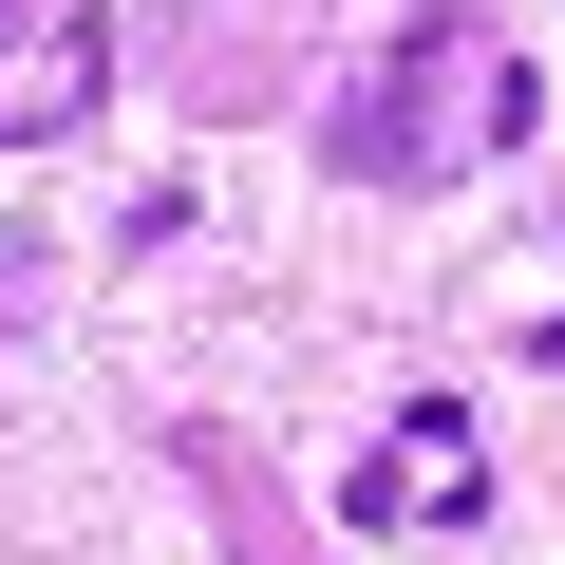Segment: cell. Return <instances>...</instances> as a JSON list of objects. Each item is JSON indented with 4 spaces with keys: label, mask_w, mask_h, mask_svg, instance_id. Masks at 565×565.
<instances>
[{
    "label": "cell",
    "mask_w": 565,
    "mask_h": 565,
    "mask_svg": "<svg viewBox=\"0 0 565 565\" xmlns=\"http://www.w3.org/2000/svg\"><path fill=\"white\" fill-rule=\"evenodd\" d=\"M527 114H546V95H527V57H509L490 20H415V39L321 114V170H340V189H452L471 151H527Z\"/></svg>",
    "instance_id": "cell-1"
},
{
    "label": "cell",
    "mask_w": 565,
    "mask_h": 565,
    "mask_svg": "<svg viewBox=\"0 0 565 565\" xmlns=\"http://www.w3.org/2000/svg\"><path fill=\"white\" fill-rule=\"evenodd\" d=\"M340 527H490V452H471V396H396V434L340 471Z\"/></svg>",
    "instance_id": "cell-2"
},
{
    "label": "cell",
    "mask_w": 565,
    "mask_h": 565,
    "mask_svg": "<svg viewBox=\"0 0 565 565\" xmlns=\"http://www.w3.org/2000/svg\"><path fill=\"white\" fill-rule=\"evenodd\" d=\"M95 76H114V39H95V20H57V57H39V76H0V132H76V114H95Z\"/></svg>",
    "instance_id": "cell-3"
},
{
    "label": "cell",
    "mask_w": 565,
    "mask_h": 565,
    "mask_svg": "<svg viewBox=\"0 0 565 565\" xmlns=\"http://www.w3.org/2000/svg\"><path fill=\"white\" fill-rule=\"evenodd\" d=\"M0 340H20V282H0Z\"/></svg>",
    "instance_id": "cell-4"
}]
</instances>
